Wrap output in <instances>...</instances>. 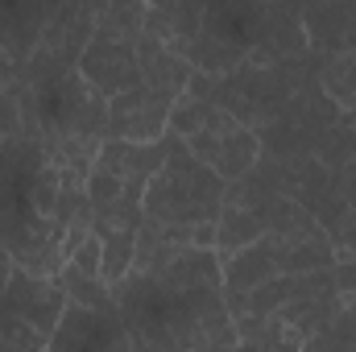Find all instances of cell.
<instances>
[{
  "instance_id": "obj_1",
  "label": "cell",
  "mask_w": 356,
  "mask_h": 352,
  "mask_svg": "<svg viewBox=\"0 0 356 352\" xmlns=\"http://www.w3.org/2000/svg\"><path fill=\"white\" fill-rule=\"evenodd\" d=\"M75 224H91L88 191L67 186L42 141L21 129L0 150V253L25 273L58 278L63 241Z\"/></svg>"
},
{
  "instance_id": "obj_2",
  "label": "cell",
  "mask_w": 356,
  "mask_h": 352,
  "mask_svg": "<svg viewBox=\"0 0 356 352\" xmlns=\"http://www.w3.org/2000/svg\"><path fill=\"white\" fill-rule=\"evenodd\" d=\"M13 88L21 91L29 137H38V141H67V137L108 141V99L88 88L79 67L38 79V83H13Z\"/></svg>"
},
{
  "instance_id": "obj_3",
  "label": "cell",
  "mask_w": 356,
  "mask_h": 352,
  "mask_svg": "<svg viewBox=\"0 0 356 352\" xmlns=\"http://www.w3.org/2000/svg\"><path fill=\"white\" fill-rule=\"evenodd\" d=\"M228 199V182L211 175L207 166H199L191 158V150L170 137V154L166 166L149 178L145 186V220L162 224V228H191V224H216Z\"/></svg>"
},
{
  "instance_id": "obj_4",
  "label": "cell",
  "mask_w": 356,
  "mask_h": 352,
  "mask_svg": "<svg viewBox=\"0 0 356 352\" xmlns=\"http://www.w3.org/2000/svg\"><path fill=\"white\" fill-rule=\"evenodd\" d=\"M67 307L58 278H38L13 265L0 298V344L13 352H46Z\"/></svg>"
},
{
  "instance_id": "obj_5",
  "label": "cell",
  "mask_w": 356,
  "mask_h": 352,
  "mask_svg": "<svg viewBox=\"0 0 356 352\" xmlns=\"http://www.w3.org/2000/svg\"><path fill=\"white\" fill-rule=\"evenodd\" d=\"M91 38H95V4H58L33 58L17 71V83H38V79L75 71Z\"/></svg>"
},
{
  "instance_id": "obj_6",
  "label": "cell",
  "mask_w": 356,
  "mask_h": 352,
  "mask_svg": "<svg viewBox=\"0 0 356 352\" xmlns=\"http://www.w3.org/2000/svg\"><path fill=\"white\" fill-rule=\"evenodd\" d=\"M191 150V158L199 166H207L211 175H220L228 186L245 182V175L257 166L261 158V141L257 133L241 120V125H228V129H207V133H195L182 141Z\"/></svg>"
},
{
  "instance_id": "obj_7",
  "label": "cell",
  "mask_w": 356,
  "mask_h": 352,
  "mask_svg": "<svg viewBox=\"0 0 356 352\" xmlns=\"http://www.w3.org/2000/svg\"><path fill=\"white\" fill-rule=\"evenodd\" d=\"M175 104L178 99H166L149 88H133L108 99V141H133V145L162 141L170 129Z\"/></svg>"
},
{
  "instance_id": "obj_8",
  "label": "cell",
  "mask_w": 356,
  "mask_h": 352,
  "mask_svg": "<svg viewBox=\"0 0 356 352\" xmlns=\"http://www.w3.org/2000/svg\"><path fill=\"white\" fill-rule=\"evenodd\" d=\"M79 75L88 79L91 91H99L104 99H116L124 91L141 88V63H137V42H120V38H104L95 33L79 58Z\"/></svg>"
},
{
  "instance_id": "obj_9",
  "label": "cell",
  "mask_w": 356,
  "mask_h": 352,
  "mask_svg": "<svg viewBox=\"0 0 356 352\" xmlns=\"http://www.w3.org/2000/svg\"><path fill=\"white\" fill-rule=\"evenodd\" d=\"M46 352H137L120 315H95L83 307H67Z\"/></svg>"
},
{
  "instance_id": "obj_10",
  "label": "cell",
  "mask_w": 356,
  "mask_h": 352,
  "mask_svg": "<svg viewBox=\"0 0 356 352\" xmlns=\"http://www.w3.org/2000/svg\"><path fill=\"white\" fill-rule=\"evenodd\" d=\"M54 8L58 4L50 0H0V50L13 58L17 71L33 58Z\"/></svg>"
},
{
  "instance_id": "obj_11",
  "label": "cell",
  "mask_w": 356,
  "mask_h": 352,
  "mask_svg": "<svg viewBox=\"0 0 356 352\" xmlns=\"http://www.w3.org/2000/svg\"><path fill=\"white\" fill-rule=\"evenodd\" d=\"M166 154H170V137L149 141V145L104 141V145H99V158H95V170L120 178V182H129V186H149V178L166 166Z\"/></svg>"
},
{
  "instance_id": "obj_12",
  "label": "cell",
  "mask_w": 356,
  "mask_h": 352,
  "mask_svg": "<svg viewBox=\"0 0 356 352\" xmlns=\"http://www.w3.org/2000/svg\"><path fill=\"white\" fill-rule=\"evenodd\" d=\"M137 63H141V88L158 91L166 99H182L195 71L186 58H178L175 50H166L162 42L154 38H137Z\"/></svg>"
},
{
  "instance_id": "obj_13",
  "label": "cell",
  "mask_w": 356,
  "mask_h": 352,
  "mask_svg": "<svg viewBox=\"0 0 356 352\" xmlns=\"http://www.w3.org/2000/svg\"><path fill=\"white\" fill-rule=\"evenodd\" d=\"M199 29H203V4H145V33L141 38L162 42L178 58L199 38Z\"/></svg>"
},
{
  "instance_id": "obj_14",
  "label": "cell",
  "mask_w": 356,
  "mask_h": 352,
  "mask_svg": "<svg viewBox=\"0 0 356 352\" xmlns=\"http://www.w3.org/2000/svg\"><path fill=\"white\" fill-rule=\"evenodd\" d=\"M261 237H269L266 211L245 207V203H224V211H220V220H216V253H220V262L245 253V249L257 245Z\"/></svg>"
},
{
  "instance_id": "obj_15",
  "label": "cell",
  "mask_w": 356,
  "mask_h": 352,
  "mask_svg": "<svg viewBox=\"0 0 356 352\" xmlns=\"http://www.w3.org/2000/svg\"><path fill=\"white\" fill-rule=\"evenodd\" d=\"M228 125H241L236 112H228L220 99H195V95H182L170 112V129L166 137H195V133H207V129H228Z\"/></svg>"
},
{
  "instance_id": "obj_16",
  "label": "cell",
  "mask_w": 356,
  "mask_h": 352,
  "mask_svg": "<svg viewBox=\"0 0 356 352\" xmlns=\"http://www.w3.org/2000/svg\"><path fill=\"white\" fill-rule=\"evenodd\" d=\"M58 286H63V294H67L71 307H83V311H95V315H120L116 290L104 278H83L75 269H63L58 273Z\"/></svg>"
},
{
  "instance_id": "obj_17",
  "label": "cell",
  "mask_w": 356,
  "mask_h": 352,
  "mask_svg": "<svg viewBox=\"0 0 356 352\" xmlns=\"http://www.w3.org/2000/svg\"><path fill=\"white\" fill-rule=\"evenodd\" d=\"M95 33L137 42L145 33V4H95Z\"/></svg>"
},
{
  "instance_id": "obj_18",
  "label": "cell",
  "mask_w": 356,
  "mask_h": 352,
  "mask_svg": "<svg viewBox=\"0 0 356 352\" xmlns=\"http://www.w3.org/2000/svg\"><path fill=\"white\" fill-rule=\"evenodd\" d=\"M323 83L336 99H356V54L336 58L327 71H323Z\"/></svg>"
},
{
  "instance_id": "obj_19",
  "label": "cell",
  "mask_w": 356,
  "mask_h": 352,
  "mask_svg": "<svg viewBox=\"0 0 356 352\" xmlns=\"http://www.w3.org/2000/svg\"><path fill=\"white\" fill-rule=\"evenodd\" d=\"M25 129V108H21V91L8 88L4 95H0V150L17 137Z\"/></svg>"
},
{
  "instance_id": "obj_20",
  "label": "cell",
  "mask_w": 356,
  "mask_h": 352,
  "mask_svg": "<svg viewBox=\"0 0 356 352\" xmlns=\"http://www.w3.org/2000/svg\"><path fill=\"white\" fill-rule=\"evenodd\" d=\"M13 83H17V67H13V58H8V54L0 50V95L13 88Z\"/></svg>"
}]
</instances>
